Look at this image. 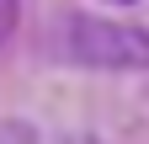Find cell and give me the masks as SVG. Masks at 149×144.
Masks as SVG:
<instances>
[{
  "instance_id": "7a4b0ae2",
  "label": "cell",
  "mask_w": 149,
  "mask_h": 144,
  "mask_svg": "<svg viewBox=\"0 0 149 144\" xmlns=\"http://www.w3.org/2000/svg\"><path fill=\"white\" fill-rule=\"evenodd\" d=\"M16 32V0H0V43H11Z\"/></svg>"
},
{
  "instance_id": "6da1fadb",
  "label": "cell",
  "mask_w": 149,
  "mask_h": 144,
  "mask_svg": "<svg viewBox=\"0 0 149 144\" xmlns=\"http://www.w3.org/2000/svg\"><path fill=\"white\" fill-rule=\"evenodd\" d=\"M69 53L85 59V64L139 69V64H149V32L117 27V22H74L69 27Z\"/></svg>"
}]
</instances>
